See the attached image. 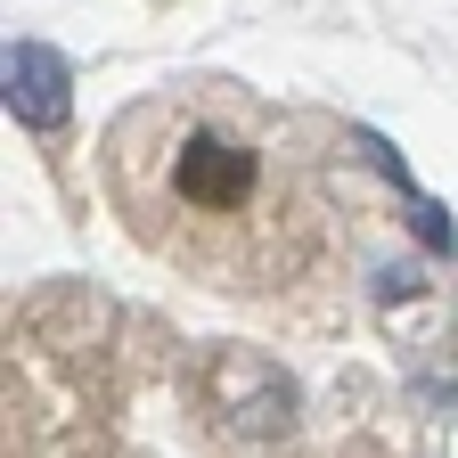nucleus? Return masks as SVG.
Returning a JSON list of instances; mask_svg holds the SVG:
<instances>
[{"mask_svg":"<svg viewBox=\"0 0 458 458\" xmlns=\"http://www.w3.org/2000/svg\"><path fill=\"white\" fill-rule=\"evenodd\" d=\"M9 106L25 114V123H57V114H66V66H57L41 41L9 49Z\"/></svg>","mask_w":458,"mask_h":458,"instance_id":"obj_3","label":"nucleus"},{"mask_svg":"<svg viewBox=\"0 0 458 458\" xmlns=\"http://www.w3.org/2000/svg\"><path fill=\"white\" fill-rule=\"evenodd\" d=\"M98 172L156 262L238 303L303 286L335 238L319 148L286 106L238 82H181L123 106Z\"/></svg>","mask_w":458,"mask_h":458,"instance_id":"obj_1","label":"nucleus"},{"mask_svg":"<svg viewBox=\"0 0 458 458\" xmlns=\"http://www.w3.org/2000/svg\"><path fill=\"white\" fill-rule=\"evenodd\" d=\"M213 410L238 434H278L286 418H295V385H286L278 360H262V352H221L213 360Z\"/></svg>","mask_w":458,"mask_h":458,"instance_id":"obj_2","label":"nucleus"}]
</instances>
